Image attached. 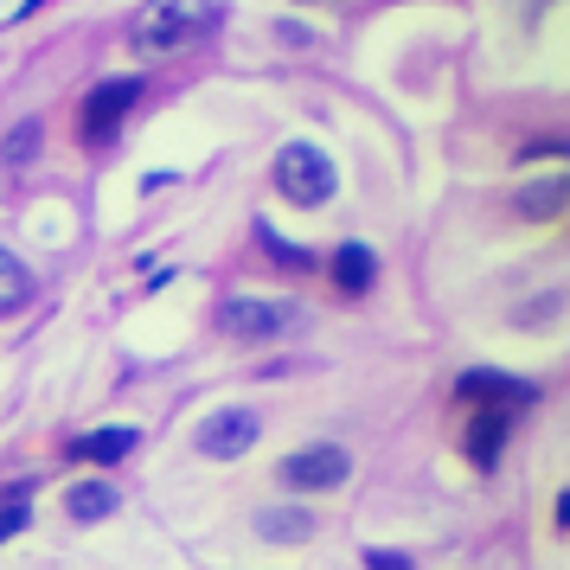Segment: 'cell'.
<instances>
[{
  "label": "cell",
  "instance_id": "ac0fdd59",
  "mask_svg": "<svg viewBox=\"0 0 570 570\" xmlns=\"http://www.w3.org/2000/svg\"><path fill=\"white\" fill-rule=\"evenodd\" d=\"M360 564H365V570H411L416 558H411V551H385V544H365Z\"/></svg>",
  "mask_w": 570,
  "mask_h": 570
},
{
  "label": "cell",
  "instance_id": "2e32d148",
  "mask_svg": "<svg viewBox=\"0 0 570 570\" xmlns=\"http://www.w3.org/2000/svg\"><path fill=\"white\" fill-rule=\"evenodd\" d=\"M27 500H32V481H13V493H0V539H13V532H27Z\"/></svg>",
  "mask_w": 570,
  "mask_h": 570
},
{
  "label": "cell",
  "instance_id": "d6986e66",
  "mask_svg": "<svg viewBox=\"0 0 570 570\" xmlns=\"http://www.w3.org/2000/svg\"><path fill=\"white\" fill-rule=\"evenodd\" d=\"M39 7H46V0H20V13H13V20H27V13H39Z\"/></svg>",
  "mask_w": 570,
  "mask_h": 570
},
{
  "label": "cell",
  "instance_id": "e0dca14e",
  "mask_svg": "<svg viewBox=\"0 0 570 570\" xmlns=\"http://www.w3.org/2000/svg\"><path fill=\"white\" fill-rule=\"evenodd\" d=\"M257 237H263V244H269V250H276V263H283V269H302V276H308L314 263H321V257H314V250H302V244H283V237L269 232V225H257Z\"/></svg>",
  "mask_w": 570,
  "mask_h": 570
},
{
  "label": "cell",
  "instance_id": "9a60e30c",
  "mask_svg": "<svg viewBox=\"0 0 570 570\" xmlns=\"http://www.w3.org/2000/svg\"><path fill=\"white\" fill-rule=\"evenodd\" d=\"M39 141H46V129H39V122H13V129H7V141H0V160H7V167H32V160H39Z\"/></svg>",
  "mask_w": 570,
  "mask_h": 570
},
{
  "label": "cell",
  "instance_id": "5bb4252c",
  "mask_svg": "<svg viewBox=\"0 0 570 570\" xmlns=\"http://www.w3.org/2000/svg\"><path fill=\"white\" fill-rule=\"evenodd\" d=\"M564 199H570V186L564 180H539V186H525V193H519L513 206H519V218H558V212H564Z\"/></svg>",
  "mask_w": 570,
  "mask_h": 570
},
{
  "label": "cell",
  "instance_id": "4fadbf2b",
  "mask_svg": "<svg viewBox=\"0 0 570 570\" xmlns=\"http://www.w3.org/2000/svg\"><path fill=\"white\" fill-rule=\"evenodd\" d=\"M32 295H39V283H32V269H27L20 257H7V250H0V314L27 308Z\"/></svg>",
  "mask_w": 570,
  "mask_h": 570
},
{
  "label": "cell",
  "instance_id": "3957f363",
  "mask_svg": "<svg viewBox=\"0 0 570 570\" xmlns=\"http://www.w3.org/2000/svg\"><path fill=\"white\" fill-rule=\"evenodd\" d=\"M141 90H148L141 78H104L97 83V90L83 97V109H78L83 148H109V141L122 135V122H129V109L141 104Z\"/></svg>",
  "mask_w": 570,
  "mask_h": 570
},
{
  "label": "cell",
  "instance_id": "8992f818",
  "mask_svg": "<svg viewBox=\"0 0 570 570\" xmlns=\"http://www.w3.org/2000/svg\"><path fill=\"white\" fill-rule=\"evenodd\" d=\"M276 474H283L288 488H302V493H334L340 481L353 474V455H346L340 442H314V449H295Z\"/></svg>",
  "mask_w": 570,
  "mask_h": 570
},
{
  "label": "cell",
  "instance_id": "7a4b0ae2",
  "mask_svg": "<svg viewBox=\"0 0 570 570\" xmlns=\"http://www.w3.org/2000/svg\"><path fill=\"white\" fill-rule=\"evenodd\" d=\"M269 180H276V193H283L288 206H327L340 193V167L327 148H314V141H288L283 155H276V167H269Z\"/></svg>",
  "mask_w": 570,
  "mask_h": 570
},
{
  "label": "cell",
  "instance_id": "52a82bcc",
  "mask_svg": "<svg viewBox=\"0 0 570 570\" xmlns=\"http://www.w3.org/2000/svg\"><path fill=\"white\" fill-rule=\"evenodd\" d=\"M288 327V314L276 302H257V295H232V302H218V334L225 340H244V346H257V340H276Z\"/></svg>",
  "mask_w": 570,
  "mask_h": 570
},
{
  "label": "cell",
  "instance_id": "8fae6325",
  "mask_svg": "<svg viewBox=\"0 0 570 570\" xmlns=\"http://www.w3.org/2000/svg\"><path fill=\"white\" fill-rule=\"evenodd\" d=\"M314 525H321V519H314L308 507H263V513H257V539H269V544H308Z\"/></svg>",
  "mask_w": 570,
  "mask_h": 570
},
{
  "label": "cell",
  "instance_id": "9c48e42d",
  "mask_svg": "<svg viewBox=\"0 0 570 570\" xmlns=\"http://www.w3.org/2000/svg\"><path fill=\"white\" fill-rule=\"evenodd\" d=\"M327 276H334L340 295H365V288L379 283V250L372 244H340L334 257H327Z\"/></svg>",
  "mask_w": 570,
  "mask_h": 570
},
{
  "label": "cell",
  "instance_id": "ba28073f",
  "mask_svg": "<svg viewBox=\"0 0 570 570\" xmlns=\"http://www.w3.org/2000/svg\"><path fill=\"white\" fill-rule=\"evenodd\" d=\"M455 397L462 404H539V385L532 379H513V372H493V365H474V372H462L455 379Z\"/></svg>",
  "mask_w": 570,
  "mask_h": 570
},
{
  "label": "cell",
  "instance_id": "277c9868",
  "mask_svg": "<svg viewBox=\"0 0 570 570\" xmlns=\"http://www.w3.org/2000/svg\"><path fill=\"white\" fill-rule=\"evenodd\" d=\"M519 404H468V436H462V455L481 474H493L500 468V449H507V436L519 430Z\"/></svg>",
  "mask_w": 570,
  "mask_h": 570
},
{
  "label": "cell",
  "instance_id": "30bf717a",
  "mask_svg": "<svg viewBox=\"0 0 570 570\" xmlns=\"http://www.w3.org/2000/svg\"><path fill=\"white\" fill-rule=\"evenodd\" d=\"M135 430L129 423H109V430H90V436L71 442V462H90V468H109V462H122V455H135Z\"/></svg>",
  "mask_w": 570,
  "mask_h": 570
},
{
  "label": "cell",
  "instance_id": "5b68a950",
  "mask_svg": "<svg viewBox=\"0 0 570 570\" xmlns=\"http://www.w3.org/2000/svg\"><path fill=\"white\" fill-rule=\"evenodd\" d=\"M263 436V416L244 411V404H225V411H212L206 423H199V455H212V462H237V455H250Z\"/></svg>",
  "mask_w": 570,
  "mask_h": 570
},
{
  "label": "cell",
  "instance_id": "7c38bea8",
  "mask_svg": "<svg viewBox=\"0 0 570 570\" xmlns=\"http://www.w3.org/2000/svg\"><path fill=\"white\" fill-rule=\"evenodd\" d=\"M65 513L83 519V525H97V519L116 513V488H109V481H78V488L65 493Z\"/></svg>",
  "mask_w": 570,
  "mask_h": 570
},
{
  "label": "cell",
  "instance_id": "6da1fadb",
  "mask_svg": "<svg viewBox=\"0 0 570 570\" xmlns=\"http://www.w3.org/2000/svg\"><path fill=\"white\" fill-rule=\"evenodd\" d=\"M218 20H225V0H148L129 20V46L141 58H167L193 39H206Z\"/></svg>",
  "mask_w": 570,
  "mask_h": 570
}]
</instances>
